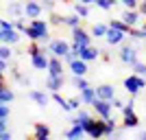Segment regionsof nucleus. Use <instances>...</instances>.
Instances as JSON below:
<instances>
[{"label": "nucleus", "mask_w": 146, "mask_h": 140, "mask_svg": "<svg viewBox=\"0 0 146 140\" xmlns=\"http://www.w3.org/2000/svg\"><path fill=\"white\" fill-rule=\"evenodd\" d=\"M26 37H29L31 42H48L50 35H48V22L42 18H35V20H31V24L24 26V31H22Z\"/></svg>", "instance_id": "obj_1"}, {"label": "nucleus", "mask_w": 146, "mask_h": 140, "mask_svg": "<svg viewBox=\"0 0 146 140\" xmlns=\"http://www.w3.org/2000/svg\"><path fill=\"white\" fill-rule=\"evenodd\" d=\"M83 127H85V136L87 138H92V140L105 138V118H94V116H92Z\"/></svg>", "instance_id": "obj_2"}, {"label": "nucleus", "mask_w": 146, "mask_h": 140, "mask_svg": "<svg viewBox=\"0 0 146 140\" xmlns=\"http://www.w3.org/2000/svg\"><path fill=\"white\" fill-rule=\"evenodd\" d=\"M142 88H146V79L140 77V74H131V77L124 79V90H127V94H131V96H135Z\"/></svg>", "instance_id": "obj_3"}, {"label": "nucleus", "mask_w": 146, "mask_h": 140, "mask_svg": "<svg viewBox=\"0 0 146 140\" xmlns=\"http://www.w3.org/2000/svg\"><path fill=\"white\" fill-rule=\"evenodd\" d=\"M92 107H94V112H96L98 118H109L111 114H113V105H111V101H105V98H94V103H92Z\"/></svg>", "instance_id": "obj_4"}, {"label": "nucleus", "mask_w": 146, "mask_h": 140, "mask_svg": "<svg viewBox=\"0 0 146 140\" xmlns=\"http://www.w3.org/2000/svg\"><path fill=\"white\" fill-rule=\"evenodd\" d=\"M70 46H72V44L66 42V40H50L48 42V53L55 55V57H63L68 50H70Z\"/></svg>", "instance_id": "obj_5"}, {"label": "nucleus", "mask_w": 146, "mask_h": 140, "mask_svg": "<svg viewBox=\"0 0 146 140\" xmlns=\"http://www.w3.org/2000/svg\"><path fill=\"white\" fill-rule=\"evenodd\" d=\"M70 31H72V42L74 44H79V46H90L92 44V33L85 31L83 26H74Z\"/></svg>", "instance_id": "obj_6"}, {"label": "nucleus", "mask_w": 146, "mask_h": 140, "mask_svg": "<svg viewBox=\"0 0 146 140\" xmlns=\"http://www.w3.org/2000/svg\"><path fill=\"white\" fill-rule=\"evenodd\" d=\"M120 61L133 68L137 64V48L135 46H122L120 48Z\"/></svg>", "instance_id": "obj_7"}, {"label": "nucleus", "mask_w": 146, "mask_h": 140, "mask_svg": "<svg viewBox=\"0 0 146 140\" xmlns=\"http://www.w3.org/2000/svg\"><path fill=\"white\" fill-rule=\"evenodd\" d=\"M20 42V31L15 26H7V29H0V44H15Z\"/></svg>", "instance_id": "obj_8"}, {"label": "nucleus", "mask_w": 146, "mask_h": 140, "mask_svg": "<svg viewBox=\"0 0 146 140\" xmlns=\"http://www.w3.org/2000/svg\"><path fill=\"white\" fill-rule=\"evenodd\" d=\"M42 11H44V7H42L39 0H26V2H24V15H26V18L35 20V18L42 15Z\"/></svg>", "instance_id": "obj_9"}, {"label": "nucleus", "mask_w": 146, "mask_h": 140, "mask_svg": "<svg viewBox=\"0 0 146 140\" xmlns=\"http://www.w3.org/2000/svg\"><path fill=\"white\" fill-rule=\"evenodd\" d=\"M124 37H127V33H122V31L118 29H107V33H105V40H107V44L109 46H120L122 42H124Z\"/></svg>", "instance_id": "obj_10"}, {"label": "nucleus", "mask_w": 146, "mask_h": 140, "mask_svg": "<svg viewBox=\"0 0 146 140\" xmlns=\"http://www.w3.org/2000/svg\"><path fill=\"white\" fill-rule=\"evenodd\" d=\"M96 96L98 98H105V101H113V96H116V88L111 83H103L96 88Z\"/></svg>", "instance_id": "obj_11"}, {"label": "nucleus", "mask_w": 146, "mask_h": 140, "mask_svg": "<svg viewBox=\"0 0 146 140\" xmlns=\"http://www.w3.org/2000/svg\"><path fill=\"white\" fill-rule=\"evenodd\" d=\"M48 61H50V57L46 55L44 50L31 57V64H33V68H35V70H48Z\"/></svg>", "instance_id": "obj_12"}, {"label": "nucleus", "mask_w": 146, "mask_h": 140, "mask_svg": "<svg viewBox=\"0 0 146 140\" xmlns=\"http://www.w3.org/2000/svg\"><path fill=\"white\" fill-rule=\"evenodd\" d=\"M85 138V127L79 123H72V127L66 131V140H83Z\"/></svg>", "instance_id": "obj_13"}, {"label": "nucleus", "mask_w": 146, "mask_h": 140, "mask_svg": "<svg viewBox=\"0 0 146 140\" xmlns=\"http://www.w3.org/2000/svg\"><path fill=\"white\" fill-rule=\"evenodd\" d=\"M66 79H63V74H48V79H46V88L50 92H59L63 88Z\"/></svg>", "instance_id": "obj_14"}, {"label": "nucleus", "mask_w": 146, "mask_h": 140, "mask_svg": "<svg viewBox=\"0 0 146 140\" xmlns=\"http://www.w3.org/2000/svg\"><path fill=\"white\" fill-rule=\"evenodd\" d=\"M124 22H127L129 26H137L140 24V18H142V13L137 11V9H124V13L120 15Z\"/></svg>", "instance_id": "obj_15"}, {"label": "nucleus", "mask_w": 146, "mask_h": 140, "mask_svg": "<svg viewBox=\"0 0 146 140\" xmlns=\"http://www.w3.org/2000/svg\"><path fill=\"white\" fill-rule=\"evenodd\" d=\"M79 57L81 59H85V61H96L98 57H100V48H96V46H83L81 48V53H79Z\"/></svg>", "instance_id": "obj_16"}, {"label": "nucleus", "mask_w": 146, "mask_h": 140, "mask_svg": "<svg viewBox=\"0 0 146 140\" xmlns=\"http://www.w3.org/2000/svg\"><path fill=\"white\" fill-rule=\"evenodd\" d=\"M140 125V118H137V114L133 112H127V114H122V129H135Z\"/></svg>", "instance_id": "obj_17"}, {"label": "nucleus", "mask_w": 146, "mask_h": 140, "mask_svg": "<svg viewBox=\"0 0 146 140\" xmlns=\"http://www.w3.org/2000/svg\"><path fill=\"white\" fill-rule=\"evenodd\" d=\"M70 70H72V74H76V77H85L87 74V61L76 57V59L70 64Z\"/></svg>", "instance_id": "obj_18"}, {"label": "nucleus", "mask_w": 146, "mask_h": 140, "mask_svg": "<svg viewBox=\"0 0 146 140\" xmlns=\"http://www.w3.org/2000/svg\"><path fill=\"white\" fill-rule=\"evenodd\" d=\"M48 74H63V59H61V57L50 55V61H48Z\"/></svg>", "instance_id": "obj_19"}, {"label": "nucleus", "mask_w": 146, "mask_h": 140, "mask_svg": "<svg viewBox=\"0 0 146 140\" xmlns=\"http://www.w3.org/2000/svg\"><path fill=\"white\" fill-rule=\"evenodd\" d=\"M29 96H31V101H35L39 107H46V105H48V94L42 92V90H31Z\"/></svg>", "instance_id": "obj_20"}, {"label": "nucleus", "mask_w": 146, "mask_h": 140, "mask_svg": "<svg viewBox=\"0 0 146 140\" xmlns=\"http://www.w3.org/2000/svg\"><path fill=\"white\" fill-rule=\"evenodd\" d=\"M94 98H96V88L87 85L85 90H81V101H83V105H92Z\"/></svg>", "instance_id": "obj_21"}, {"label": "nucleus", "mask_w": 146, "mask_h": 140, "mask_svg": "<svg viewBox=\"0 0 146 140\" xmlns=\"http://www.w3.org/2000/svg\"><path fill=\"white\" fill-rule=\"evenodd\" d=\"M7 13H9L13 20H15V18H24V5H20V2H11V5L7 7Z\"/></svg>", "instance_id": "obj_22"}, {"label": "nucleus", "mask_w": 146, "mask_h": 140, "mask_svg": "<svg viewBox=\"0 0 146 140\" xmlns=\"http://www.w3.org/2000/svg\"><path fill=\"white\" fill-rule=\"evenodd\" d=\"M33 138H50V127L48 125H44V123H37L35 127H33Z\"/></svg>", "instance_id": "obj_23"}, {"label": "nucleus", "mask_w": 146, "mask_h": 140, "mask_svg": "<svg viewBox=\"0 0 146 140\" xmlns=\"http://www.w3.org/2000/svg\"><path fill=\"white\" fill-rule=\"evenodd\" d=\"M109 26H111V29L122 31V33H129V29H131V26H129L122 18H113V20H109Z\"/></svg>", "instance_id": "obj_24"}, {"label": "nucleus", "mask_w": 146, "mask_h": 140, "mask_svg": "<svg viewBox=\"0 0 146 140\" xmlns=\"http://www.w3.org/2000/svg\"><path fill=\"white\" fill-rule=\"evenodd\" d=\"M90 118H92V114H90V112H85V110H81V107H79V110H76V116L72 118V123H79V125H85V123L90 121Z\"/></svg>", "instance_id": "obj_25"}, {"label": "nucleus", "mask_w": 146, "mask_h": 140, "mask_svg": "<svg viewBox=\"0 0 146 140\" xmlns=\"http://www.w3.org/2000/svg\"><path fill=\"white\" fill-rule=\"evenodd\" d=\"M63 24L70 26V29L81 26V15H76V13H72V15H63Z\"/></svg>", "instance_id": "obj_26"}, {"label": "nucleus", "mask_w": 146, "mask_h": 140, "mask_svg": "<svg viewBox=\"0 0 146 140\" xmlns=\"http://www.w3.org/2000/svg\"><path fill=\"white\" fill-rule=\"evenodd\" d=\"M107 29H109V24H94L90 33H92V37H96V40H98V37H105Z\"/></svg>", "instance_id": "obj_27"}, {"label": "nucleus", "mask_w": 146, "mask_h": 140, "mask_svg": "<svg viewBox=\"0 0 146 140\" xmlns=\"http://www.w3.org/2000/svg\"><path fill=\"white\" fill-rule=\"evenodd\" d=\"M118 129V123H116V118H105V136H107V138H109L111 134H113V131H116Z\"/></svg>", "instance_id": "obj_28"}, {"label": "nucleus", "mask_w": 146, "mask_h": 140, "mask_svg": "<svg viewBox=\"0 0 146 140\" xmlns=\"http://www.w3.org/2000/svg\"><path fill=\"white\" fill-rule=\"evenodd\" d=\"M13 98H15V94H13V90H9V88H2L0 90V103H11Z\"/></svg>", "instance_id": "obj_29"}, {"label": "nucleus", "mask_w": 146, "mask_h": 140, "mask_svg": "<svg viewBox=\"0 0 146 140\" xmlns=\"http://www.w3.org/2000/svg\"><path fill=\"white\" fill-rule=\"evenodd\" d=\"M72 85H74V88H76V90H85V88H87V85H90V83H87V79H85V77H76V74H72Z\"/></svg>", "instance_id": "obj_30"}, {"label": "nucleus", "mask_w": 146, "mask_h": 140, "mask_svg": "<svg viewBox=\"0 0 146 140\" xmlns=\"http://www.w3.org/2000/svg\"><path fill=\"white\" fill-rule=\"evenodd\" d=\"M127 35H131L133 40H146V31L144 29H137V26H131Z\"/></svg>", "instance_id": "obj_31"}, {"label": "nucleus", "mask_w": 146, "mask_h": 140, "mask_svg": "<svg viewBox=\"0 0 146 140\" xmlns=\"http://www.w3.org/2000/svg\"><path fill=\"white\" fill-rule=\"evenodd\" d=\"M74 13L81 15V18H87V15H90V7L83 5V2H76V5H74Z\"/></svg>", "instance_id": "obj_32"}, {"label": "nucleus", "mask_w": 146, "mask_h": 140, "mask_svg": "<svg viewBox=\"0 0 146 140\" xmlns=\"http://www.w3.org/2000/svg\"><path fill=\"white\" fill-rule=\"evenodd\" d=\"M83 105V101H81V96L79 98H68V105H66V112H76Z\"/></svg>", "instance_id": "obj_33"}, {"label": "nucleus", "mask_w": 146, "mask_h": 140, "mask_svg": "<svg viewBox=\"0 0 146 140\" xmlns=\"http://www.w3.org/2000/svg\"><path fill=\"white\" fill-rule=\"evenodd\" d=\"M11 48H9V44H0V59H5V61H9L11 59Z\"/></svg>", "instance_id": "obj_34"}, {"label": "nucleus", "mask_w": 146, "mask_h": 140, "mask_svg": "<svg viewBox=\"0 0 146 140\" xmlns=\"http://www.w3.org/2000/svg\"><path fill=\"white\" fill-rule=\"evenodd\" d=\"M118 0H96V7H100V9H105V11H109V9H113L116 7Z\"/></svg>", "instance_id": "obj_35"}, {"label": "nucleus", "mask_w": 146, "mask_h": 140, "mask_svg": "<svg viewBox=\"0 0 146 140\" xmlns=\"http://www.w3.org/2000/svg\"><path fill=\"white\" fill-rule=\"evenodd\" d=\"M52 101H55L57 105H61V107L66 110V105H68V98H63V96L59 94V92H52Z\"/></svg>", "instance_id": "obj_36"}, {"label": "nucleus", "mask_w": 146, "mask_h": 140, "mask_svg": "<svg viewBox=\"0 0 146 140\" xmlns=\"http://www.w3.org/2000/svg\"><path fill=\"white\" fill-rule=\"evenodd\" d=\"M52 26H59V24H63V15H59V13H50V20H48Z\"/></svg>", "instance_id": "obj_37"}, {"label": "nucleus", "mask_w": 146, "mask_h": 140, "mask_svg": "<svg viewBox=\"0 0 146 140\" xmlns=\"http://www.w3.org/2000/svg\"><path fill=\"white\" fill-rule=\"evenodd\" d=\"M118 2H122L124 9H137L140 7V0H118Z\"/></svg>", "instance_id": "obj_38"}, {"label": "nucleus", "mask_w": 146, "mask_h": 140, "mask_svg": "<svg viewBox=\"0 0 146 140\" xmlns=\"http://www.w3.org/2000/svg\"><path fill=\"white\" fill-rule=\"evenodd\" d=\"M42 46H39V44H37V42H33V44H31V46H29V50H26V53H29V55L31 57H33V55H37V53H42Z\"/></svg>", "instance_id": "obj_39"}, {"label": "nucleus", "mask_w": 146, "mask_h": 140, "mask_svg": "<svg viewBox=\"0 0 146 140\" xmlns=\"http://www.w3.org/2000/svg\"><path fill=\"white\" fill-rule=\"evenodd\" d=\"M133 70H135V74H140V77H146V64H140V61H137V64L133 66Z\"/></svg>", "instance_id": "obj_40"}, {"label": "nucleus", "mask_w": 146, "mask_h": 140, "mask_svg": "<svg viewBox=\"0 0 146 140\" xmlns=\"http://www.w3.org/2000/svg\"><path fill=\"white\" fill-rule=\"evenodd\" d=\"M0 118H9V103H0Z\"/></svg>", "instance_id": "obj_41"}, {"label": "nucleus", "mask_w": 146, "mask_h": 140, "mask_svg": "<svg viewBox=\"0 0 146 140\" xmlns=\"http://www.w3.org/2000/svg\"><path fill=\"white\" fill-rule=\"evenodd\" d=\"M111 105H113V110H122V107H124V101H122V98H118V96H113V101H111Z\"/></svg>", "instance_id": "obj_42"}, {"label": "nucleus", "mask_w": 146, "mask_h": 140, "mask_svg": "<svg viewBox=\"0 0 146 140\" xmlns=\"http://www.w3.org/2000/svg\"><path fill=\"white\" fill-rule=\"evenodd\" d=\"M13 26H15V29H18L20 31V33H22V31H24V20H22V18H15V20H13Z\"/></svg>", "instance_id": "obj_43"}, {"label": "nucleus", "mask_w": 146, "mask_h": 140, "mask_svg": "<svg viewBox=\"0 0 146 140\" xmlns=\"http://www.w3.org/2000/svg\"><path fill=\"white\" fill-rule=\"evenodd\" d=\"M61 59H63V61H68V64H72V61L76 59V55H74L72 50H68V53H66V55H63V57H61Z\"/></svg>", "instance_id": "obj_44"}, {"label": "nucleus", "mask_w": 146, "mask_h": 140, "mask_svg": "<svg viewBox=\"0 0 146 140\" xmlns=\"http://www.w3.org/2000/svg\"><path fill=\"white\" fill-rule=\"evenodd\" d=\"M137 11L142 13V18H146V0H140V7H137Z\"/></svg>", "instance_id": "obj_45"}, {"label": "nucleus", "mask_w": 146, "mask_h": 140, "mask_svg": "<svg viewBox=\"0 0 146 140\" xmlns=\"http://www.w3.org/2000/svg\"><path fill=\"white\" fill-rule=\"evenodd\" d=\"M0 140H11V131H0Z\"/></svg>", "instance_id": "obj_46"}, {"label": "nucleus", "mask_w": 146, "mask_h": 140, "mask_svg": "<svg viewBox=\"0 0 146 140\" xmlns=\"http://www.w3.org/2000/svg\"><path fill=\"white\" fill-rule=\"evenodd\" d=\"M5 70H7V61L0 59V74H5Z\"/></svg>", "instance_id": "obj_47"}, {"label": "nucleus", "mask_w": 146, "mask_h": 140, "mask_svg": "<svg viewBox=\"0 0 146 140\" xmlns=\"http://www.w3.org/2000/svg\"><path fill=\"white\" fill-rule=\"evenodd\" d=\"M7 129V118H0V131H5Z\"/></svg>", "instance_id": "obj_48"}, {"label": "nucleus", "mask_w": 146, "mask_h": 140, "mask_svg": "<svg viewBox=\"0 0 146 140\" xmlns=\"http://www.w3.org/2000/svg\"><path fill=\"white\" fill-rule=\"evenodd\" d=\"M79 2H83V5H87V7H90V5H96V0H79Z\"/></svg>", "instance_id": "obj_49"}, {"label": "nucleus", "mask_w": 146, "mask_h": 140, "mask_svg": "<svg viewBox=\"0 0 146 140\" xmlns=\"http://www.w3.org/2000/svg\"><path fill=\"white\" fill-rule=\"evenodd\" d=\"M103 53V50H100ZM103 61H111V55H107V53H103Z\"/></svg>", "instance_id": "obj_50"}, {"label": "nucleus", "mask_w": 146, "mask_h": 140, "mask_svg": "<svg viewBox=\"0 0 146 140\" xmlns=\"http://www.w3.org/2000/svg\"><path fill=\"white\" fill-rule=\"evenodd\" d=\"M137 140H146V131H140V136H137Z\"/></svg>", "instance_id": "obj_51"}, {"label": "nucleus", "mask_w": 146, "mask_h": 140, "mask_svg": "<svg viewBox=\"0 0 146 140\" xmlns=\"http://www.w3.org/2000/svg\"><path fill=\"white\" fill-rule=\"evenodd\" d=\"M2 88H5V77L0 74V90H2Z\"/></svg>", "instance_id": "obj_52"}, {"label": "nucleus", "mask_w": 146, "mask_h": 140, "mask_svg": "<svg viewBox=\"0 0 146 140\" xmlns=\"http://www.w3.org/2000/svg\"><path fill=\"white\" fill-rule=\"evenodd\" d=\"M142 29H144V31H146V22H144V24H142Z\"/></svg>", "instance_id": "obj_53"}, {"label": "nucleus", "mask_w": 146, "mask_h": 140, "mask_svg": "<svg viewBox=\"0 0 146 140\" xmlns=\"http://www.w3.org/2000/svg\"><path fill=\"white\" fill-rule=\"evenodd\" d=\"M63 2H68V0H63Z\"/></svg>", "instance_id": "obj_54"}, {"label": "nucleus", "mask_w": 146, "mask_h": 140, "mask_svg": "<svg viewBox=\"0 0 146 140\" xmlns=\"http://www.w3.org/2000/svg\"><path fill=\"white\" fill-rule=\"evenodd\" d=\"M39 2H44V0H39Z\"/></svg>", "instance_id": "obj_55"}, {"label": "nucleus", "mask_w": 146, "mask_h": 140, "mask_svg": "<svg viewBox=\"0 0 146 140\" xmlns=\"http://www.w3.org/2000/svg\"><path fill=\"white\" fill-rule=\"evenodd\" d=\"M33 140H35V138H33Z\"/></svg>", "instance_id": "obj_56"}]
</instances>
